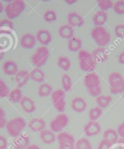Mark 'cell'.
Here are the masks:
<instances>
[{"mask_svg": "<svg viewBox=\"0 0 124 149\" xmlns=\"http://www.w3.org/2000/svg\"><path fill=\"white\" fill-rule=\"evenodd\" d=\"M100 79L96 73L87 74L84 78V84L93 97H98L102 92Z\"/></svg>", "mask_w": 124, "mask_h": 149, "instance_id": "obj_1", "label": "cell"}, {"mask_svg": "<svg viewBox=\"0 0 124 149\" xmlns=\"http://www.w3.org/2000/svg\"><path fill=\"white\" fill-rule=\"evenodd\" d=\"M79 66L85 72H93L96 69V63L94 61L92 54L85 50L81 49L78 54Z\"/></svg>", "mask_w": 124, "mask_h": 149, "instance_id": "obj_2", "label": "cell"}, {"mask_svg": "<svg viewBox=\"0 0 124 149\" xmlns=\"http://www.w3.org/2000/svg\"><path fill=\"white\" fill-rule=\"evenodd\" d=\"M25 3L22 0L12 1L4 7L6 15L9 19H13L18 17L25 9Z\"/></svg>", "mask_w": 124, "mask_h": 149, "instance_id": "obj_3", "label": "cell"}, {"mask_svg": "<svg viewBox=\"0 0 124 149\" xmlns=\"http://www.w3.org/2000/svg\"><path fill=\"white\" fill-rule=\"evenodd\" d=\"M91 37L99 47H104L111 41V35L102 26L94 27L91 31Z\"/></svg>", "mask_w": 124, "mask_h": 149, "instance_id": "obj_4", "label": "cell"}, {"mask_svg": "<svg viewBox=\"0 0 124 149\" xmlns=\"http://www.w3.org/2000/svg\"><path fill=\"white\" fill-rule=\"evenodd\" d=\"M26 126L25 119L21 117H16L7 122L6 128L9 135L13 137H18Z\"/></svg>", "mask_w": 124, "mask_h": 149, "instance_id": "obj_5", "label": "cell"}, {"mask_svg": "<svg viewBox=\"0 0 124 149\" xmlns=\"http://www.w3.org/2000/svg\"><path fill=\"white\" fill-rule=\"evenodd\" d=\"M108 83L111 93L117 95L124 92V79L120 73H111L108 78Z\"/></svg>", "mask_w": 124, "mask_h": 149, "instance_id": "obj_6", "label": "cell"}, {"mask_svg": "<svg viewBox=\"0 0 124 149\" xmlns=\"http://www.w3.org/2000/svg\"><path fill=\"white\" fill-rule=\"evenodd\" d=\"M49 50L46 47H40L36 50L32 56V63L35 66V68H40L46 64L49 59Z\"/></svg>", "mask_w": 124, "mask_h": 149, "instance_id": "obj_7", "label": "cell"}, {"mask_svg": "<svg viewBox=\"0 0 124 149\" xmlns=\"http://www.w3.org/2000/svg\"><path fill=\"white\" fill-rule=\"evenodd\" d=\"M66 92L62 89H58L51 94L53 104L58 112L62 113L64 111L66 106Z\"/></svg>", "mask_w": 124, "mask_h": 149, "instance_id": "obj_8", "label": "cell"}, {"mask_svg": "<svg viewBox=\"0 0 124 149\" xmlns=\"http://www.w3.org/2000/svg\"><path fill=\"white\" fill-rule=\"evenodd\" d=\"M57 139L59 149H75V139L69 133L60 132L57 135Z\"/></svg>", "mask_w": 124, "mask_h": 149, "instance_id": "obj_9", "label": "cell"}, {"mask_svg": "<svg viewBox=\"0 0 124 149\" xmlns=\"http://www.w3.org/2000/svg\"><path fill=\"white\" fill-rule=\"evenodd\" d=\"M69 122L68 116L61 113L57 115L50 123V130L54 133H60L67 127Z\"/></svg>", "mask_w": 124, "mask_h": 149, "instance_id": "obj_10", "label": "cell"}, {"mask_svg": "<svg viewBox=\"0 0 124 149\" xmlns=\"http://www.w3.org/2000/svg\"><path fill=\"white\" fill-rule=\"evenodd\" d=\"M101 131L100 124L97 121H90L85 125L84 127V132L86 136L91 137L97 135Z\"/></svg>", "mask_w": 124, "mask_h": 149, "instance_id": "obj_11", "label": "cell"}, {"mask_svg": "<svg viewBox=\"0 0 124 149\" xmlns=\"http://www.w3.org/2000/svg\"><path fill=\"white\" fill-rule=\"evenodd\" d=\"M36 37L31 33H26L20 39L21 46L26 49H31L36 44Z\"/></svg>", "mask_w": 124, "mask_h": 149, "instance_id": "obj_12", "label": "cell"}, {"mask_svg": "<svg viewBox=\"0 0 124 149\" xmlns=\"http://www.w3.org/2000/svg\"><path fill=\"white\" fill-rule=\"evenodd\" d=\"M29 128L34 132H41L46 127V122L42 118H33L28 124Z\"/></svg>", "mask_w": 124, "mask_h": 149, "instance_id": "obj_13", "label": "cell"}, {"mask_svg": "<svg viewBox=\"0 0 124 149\" xmlns=\"http://www.w3.org/2000/svg\"><path fill=\"white\" fill-rule=\"evenodd\" d=\"M92 56L96 63H103L108 58V54L105 48L99 47L94 49L92 52Z\"/></svg>", "mask_w": 124, "mask_h": 149, "instance_id": "obj_14", "label": "cell"}, {"mask_svg": "<svg viewBox=\"0 0 124 149\" xmlns=\"http://www.w3.org/2000/svg\"><path fill=\"white\" fill-rule=\"evenodd\" d=\"M36 40L43 46H46L52 41V36L46 29H40L36 33Z\"/></svg>", "mask_w": 124, "mask_h": 149, "instance_id": "obj_15", "label": "cell"}, {"mask_svg": "<svg viewBox=\"0 0 124 149\" xmlns=\"http://www.w3.org/2000/svg\"><path fill=\"white\" fill-rule=\"evenodd\" d=\"M68 24L72 27H81L85 23L84 18L76 12H71L68 15Z\"/></svg>", "mask_w": 124, "mask_h": 149, "instance_id": "obj_16", "label": "cell"}, {"mask_svg": "<svg viewBox=\"0 0 124 149\" xmlns=\"http://www.w3.org/2000/svg\"><path fill=\"white\" fill-rule=\"evenodd\" d=\"M30 79L29 72L26 70H20L15 74V82L18 88L23 87Z\"/></svg>", "mask_w": 124, "mask_h": 149, "instance_id": "obj_17", "label": "cell"}, {"mask_svg": "<svg viewBox=\"0 0 124 149\" xmlns=\"http://www.w3.org/2000/svg\"><path fill=\"white\" fill-rule=\"evenodd\" d=\"M20 106L23 110L27 113H32L35 110V103L30 98L27 96H23L21 100Z\"/></svg>", "mask_w": 124, "mask_h": 149, "instance_id": "obj_18", "label": "cell"}, {"mask_svg": "<svg viewBox=\"0 0 124 149\" xmlns=\"http://www.w3.org/2000/svg\"><path fill=\"white\" fill-rule=\"evenodd\" d=\"M71 106L72 109L76 112L82 113L85 110L87 107V104L83 98L81 97H77L73 99L71 102Z\"/></svg>", "mask_w": 124, "mask_h": 149, "instance_id": "obj_19", "label": "cell"}, {"mask_svg": "<svg viewBox=\"0 0 124 149\" xmlns=\"http://www.w3.org/2000/svg\"><path fill=\"white\" fill-rule=\"evenodd\" d=\"M4 73L9 76H13L18 72V67L17 64L13 61H7L5 62L3 66Z\"/></svg>", "mask_w": 124, "mask_h": 149, "instance_id": "obj_20", "label": "cell"}, {"mask_svg": "<svg viewBox=\"0 0 124 149\" xmlns=\"http://www.w3.org/2000/svg\"><path fill=\"white\" fill-rule=\"evenodd\" d=\"M108 15L105 11L99 10L94 15L92 21L96 27H100L104 25L107 21Z\"/></svg>", "mask_w": 124, "mask_h": 149, "instance_id": "obj_21", "label": "cell"}, {"mask_svg": "<svg viewBox=\"0 0 124 149\" xmlns=\"http://www.w3.org/2000/svg\"><path fill=\"white\" fill-rule=\"evenodd\" d=\"M40 137L42 142L46 144H50L55 142L56 136L55 133L50 130L45 129L40 133Z\"/></svg>", "mask_w": 124, "mask_h": 149, "instance_id": "obj_22", "label": "cell"}, {"mask_svg": "<svg viewBox=\"0 0 124 149\" xmlns=\"http://www.w3.org/2000/svg\"><path fill=\"white\" fill-rule=\"evenodd\" d=\"M74 31V28L69 24H64L61 26L58 29V34L61 38L63 39L70 40L73 38Z\"/></svg>", "mask_w": 124, "mask_h": 149, "instance_id": "obj_23", "label": "cell"}, {"mask_svg": "<svg viewBox=\"0 0 124 149\" xmlns=\"http://www.w3.org/2000/svg\"><path fill=\"white\" fill-rule=\"evenodd\" d=\"M30 79L36 83H41L45 80V73L40 68H34L29 72Z\"/></svg>", "mask_w": 124, "mask_h": 149, "instance_id": "obj_24", "label": "cell"}, {"mask_svg": "<svg viewBox=\"0 0 124 149\" xmlns=\"http://www.w3.org/2000/svg\"><path fill=\"white\" fill-rule=\"evenodd\" d=\"M30 143L29 137L26 135H20L14 140V146L15 149H26Z\"/></svg>", "mask_w": 124, "mask_h": 149, "instance_id": "obj_25", "label": "cell"}, {"mask_svg": "<svg viewBox=\"0 0 124 149\" xmlns=\"http://www.w3.org/2000/svg\"><path fill=\"white\" fill-rule=\"evenodd\" d=\"M118 133L114 129H109L104 133V139L108 141L112 145L117 143L118 140Z\"/></svg>", "mask_w": 124, "mask_h": 149, "instance_id": "obj_26", "label": "cell"}, {"mask_svg": "<svg viewBox=\"0 0 124 149\" xmlns=\"http://www.w3.org/2000/svg\"><path fill=\"white\" fill-rule=\"evenodd\" d=\"M68 47L69 50L71 52H77L80 51L82 47V40L78 38L73 37L71 39L69 40Z\"/></svg>", "mask_w": 124, "mask_h": 149, "instance_id": "obj_27", "label": "cell"}, {"mask_svg": "<svg viewBox=\"0 0 124 149\" xmlns=\"http://www.w3.org/2000/svg\"><path fill=\"white\" fill-rule=\"evenodd\" d=\"M57 65L64 71H68L71 68V62L70 59L66 56H60L57 59Z\"/></svg>", "mask_w": 124, "mask_h": 149, "instance_id": "obj_28", "label": "cell"}, {"mask_svg": "<svg viewBox=\"0 0 124 149\" xmlns=\"http://www.w3.org/2000/svg\"><path fill=\"white\" fill-rule=\"evenodd\" d=\"M53 87L50 84L48 83H43L40 86L39 88L38 93L41 97H46V96L52 94L53 92Z\"/></svg>", "mask_w": 124, "mask_h": 149, "instance_id": "obj_29", "label": "cell"}, {"mask_svg": "<svg viewBox=\"0 0 124 149\" xmlns=\"http://www.w3.org/2000/svg\"><path fill=\"white\" fill-rule=\"evenodd\" d=\"M112 101V98L110 96L100 95L96 98V102L99 107L101 109H105L107 107L109 103Z\"/></svg>", "mask_w": 124, "mask_h": 149, "instance_id": "obj_30", "label": "cell"}, {"mask_svg": "<svg viewBox=\"0 0 124 149\" xmlns=\"http://www.w3.org/2000/svg\"><path fill=\"white\" fill-rule=\"evenodd\" d=\"M23 97V95H22L21 91L19 88L13 89L9 93V98L11 101L13 103L20 102Z\"/></svg>", "mask_w": 124, "mask_h": 149, "instance_id": "obj_31", "label": "cell"}, {"mask_svg": "<svg viewBox=\"0 0 124 149\" xmlns=\"http://www.w3.org/2000/svg\"><path fill=\"white\" fill-rule=\"evenodd\" d=\"M75 149H92V146L88 139L80 138L76 142Z\"/></svg>", "mask_w": 124, "mask_h": 149, "instance_id": "obj_32", "label": "cell"}, {"mask_svg": "<svg viewBox=\"0 0 124 149\" xmlns=\"http://www.w3.org/2000/svg\"><path fill=\"white\" fill-rule=\"evenodd\" d=\"M62 85L65 92H68L72 87V83L71 77L68 74H63L62 77Z\"/></svg>", "mask_w": 124, "mask_h": 149, "instance_id": "obj_33", "label": "cell"}, {"mask_svg": "<svg viewBox=\"0 0 124 149\" xmlns=\"http://www.w3.org/2000/svg\"><path fill=\"white\" fill-rule=\"evenodd\" d=\"M102 115V110L99 107L91 109L89 112V117L92 121H96Z\"/></svg>", "mask_w": 124, "mask_h": 149, "instance_id": "obj_34", "label": "cell"}, {"mask_svg": "<svg viewBox=\"0 0 124 149\" xmlns=\"http://www.w3.org/2000/svg\"><path fill=\"white\" fill-rule=\"evenodd\" d=\"M97 4L101 10L105 12L112 8L114 5L113 2L110 0H98Z\"/></svg>", "mask_w": 124, "mask_h": 149, "instance_id": "obj_35", "label": "cell"}, {"mask_svg": "<svg viewBox=\"0 0 124 149\" xmlns=\"http://www.w3.org/2000/svg\"><path fill=\"white\" fill-rule=\"evenodd\" d=\"M43 18L47 22H54L57 19V13L54 10H49L46 11L43 15Z\"/></svg>", "mask_w": 124, "mask_h": 149, "instance_id": "obj_36", "label": "cell"}, {"mask_svg": "<svg viewBox=\"0 0 124 149\" xmlns=\"http://www.w3.org/2000/svg\"><path fill=\"white\" fill-rule=\"evenodd\" d=\"M10 90L9 87L7 86L5 82L0 78V97L4 98L9 94Z\"/></svg>", "mask_w": 124, "mask_h": 149, "instance_id": "obj_37", "label": "cell"}, {"mask_svg": "<svg viewBox=\"0 0 124 149\" xmlns=\"http://www.w3.org/2000/svg\"><path fill=\"white\" fill-rule=\"evenodd\" d=\"M113 10L115 13L119 15L124 14V1H118L113 5Z\"/></svg>", "mask_w": 124, "mask_h": 149, "instance_id": "obj_38", "label": "cell"}, {"mask_svg": "<svg viewBox=\"0 0 124 149\" xmlns=\"http://www.w3.org/2000/svg\"><path fill=\"white\" fill-rule=\"evenodd\" d=\"M114 32L117 37L120 38H124V24H120L117 25L114 29Z\"/></svg>", "mask_w": 124, "mask_h": 149, "instance_id": "obj_39", "label": "cell"}, {"mask_svg": "<svg viewBox=\"0 0 124 149\" xmlns=\"http://www.w3.org/2000/svg\"><path fill=\"white\" fill-rule=\"evenodd\" d=\"M7 121L6 118V113L4 109L0 107V129H3L6 127Z\"/></svg>", "mask_w": 124, "mask_h": 149, "instance_id": "obj_40", "label": "cell"}, {"mask_svg": "<svg viewBox=\"0 0 124 149\" xmlns=\"http://www.w3.org/2000/svg\"><path fill=\"white\" fill-rule=\"evenodd\" d=\"M0 27H9L13 29V22L9 19H3L0 21Z\"/></svg>", "mask_w": 124, "mask_h": 149, "instance_id": "obj_41", "label": "cell"}, {"mask_svg": "<svg viewBox=\"0 0 124 149\" xmlns=\"http://www.w3.org/2000/svg\"><path fill=\"white\" fill-rule=\"evenodd\" d=\"M111 146L112 144L111 143H109L108 141L103 139L100 143L98 147V149H109L111 147Z\"/></svg>", "mask_w": 124, "mask_h": 149, "instance_id": "obj_42", "label": "cell"}, {"mask_svg": "<svg viewBox=\"0 0 124 149\" xmlns=\"http://www.w3.org/2000/svg\"><path fill=\"white\" fill-rule=\"evenodd\" d=\"M7 147V140L3 136H0V149H6Z\"/></svg>", "mask_w": 124, "mask_h": 149, "instance_id": "obj_43", "label": "cell"}, {"mask_svg": "<svg viewBox=\"0 0 124 149\" xmlns=\"http://www.w3.org/2000/svg\"><path fill=\"white\" fill-rule=\"evenodd\" d=\"M117 132L121 138H124V121L119 125Z\"/></svg>", "mask_w": 124, "mask_h": 149, "instance_id": "obj_44", "label": "cell"}, {"mask_svg": "<svg viewBox=\"0 0 124 149\" xmlns=\"http://www.w3.org/2000/svg\"><path fill=\"white\" fill-rule=\"evenodd\" d=\"M118 61L120 64L124 65V51L121 52L118 57Z\"/></svg>", "mask_w": 124, "mask_h": 149, "instance_id": "obj_45", "label": "cell"}, {"mask_svg": "<svg viewBox=\"0 0 124 149\" xmlns=\"http://www.w3.org/2000/svg\"><path fill=\"white\" fill-rule=\"evenodd\" d=\"M26 149H41L38 146H36L35 144H32V145H29Z\"/></svg>", "mask_w": 124, "mask_h": 149, "instance_id": "obj_46", "label": "cell"}, {"mask_svg": "<svg viewBox=\"0 0 124 149\" xmlns=\"http://www.w3.org/2000/svg\"><path fill=\"white\" fill-rule=\"evenodd\" d=\"M65 3L68 5L74 4L77 2V0H65Z\"/></svg>", "mask_w": 124, "mask_h": 149, "instance_id": "obj_47", "label": "cell"}, {"mask_svg": "<svg viewBox=\"0 0 124 149\" xmlns=\"http://www.w3.org/2000/svg\"><path fill=\"white\" fill-rule=\"evenodd\" d=\"M4 10V6H3V4L1 3V2H0V13H2Z\"/></svg>", "mask_w": 124, "mask_h": 149, "instance_id": "obj_48", "label": "cell"}, {"mask_svg": "<svg viewBox=\"0 0 124 149\" xmlns=\"http://www.w3.org/2000/svg\"><path fill=\"white\" fill-rule=\"evenodd\" d=\"M4 54L3 53V52H0V61L1 60V59L4 58Z\"/></svg>", "mask_w": 124, "mask_h": 149, "instance_id": "obj_49", "label": "cell"}, {"mask_svg": "<svg viewBox=\"0 0 124 149\" xmlns=\"http://www.w3.org/2000/svg\"><path fill=\"white\" fill-rule=\"evenodd\" d=\"M123 100H124V94L123 95Z\"/></svg>", "mask_w": 124, "mask_h": 149, "instance_id": "obj_50", "label": "cell"}]
</instances>
